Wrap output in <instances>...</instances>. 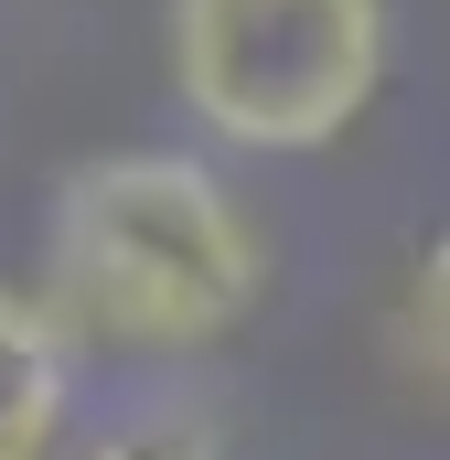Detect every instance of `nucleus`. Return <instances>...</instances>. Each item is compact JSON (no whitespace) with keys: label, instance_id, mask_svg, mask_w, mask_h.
Wrapping results in <instances>:
<instances>
[{"label":"nucleus","instance_id":"2","mask_svg":"<svg viewBox=\"0 0 450 460\" xmlns=\"http://www.w3.org/2000/svg\"><path fill=\"white\" fill-rule=\"evenodd\" d=\"M161 54L204 139L290 161V150H333L375 108L397 22L386 0H172Z\"/></svg>","mask_w":450,"mask_h":460},{"label":"nucleus","instance_id":"3","mask_svg":"<svg viewBox=\"0 0 450 460\" xmlns=\"http://www.w3.org/2000/svg\"><path fill=\"white\" fill-rule=\"evenodd\" d=\"M76 418V343L65 322L0 279V460H54Z\"/></svg>","mask_w":450,"mask_h":460},{"label":"nucleus","instance_id":"1","mask_svg":"<svg viewBox=\"0 0 450 460\" xmlns=\"http://www.w3.org/2000/svg\"><path fill=\"white\" fill-rule=\"evenodd\" d=\"M43 268L65 343L97 332L129 353H204L268 300V235L194 150H108L65 172Z\"/></svg>","mask_w":450,"mask_h":460},{"label":"nucleus","instance_id":"5","mask_svg":"<svg viewBox=\"0 0 450 460\" xmlns=\"http://www.w3.org/2000/svg\"><path fill=\"white\" fill-rule=\"evenodd\" d=\"M440 300H450V257H408V279H397V311H386V353H397V375L408 385H429L440 396Z\"/></svg>","mask_w":450,"mask_h":460},{"label":"nucleus","instance_id":"4","mask_svg":"<svg viewBox=\"0 0 450 460\" xmlns=\"http://www.w3.org/2000/svg\"><path fill=\"white\" fill-rule=\"evenodd\" d=\"M54 460H225V439H215L204 407H129V418H108V429L65 439Z\"/></svg>","mask_w":450,"mask_h":460}]
</instances>
